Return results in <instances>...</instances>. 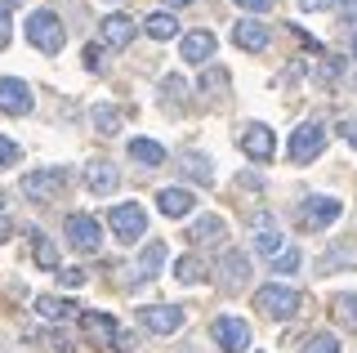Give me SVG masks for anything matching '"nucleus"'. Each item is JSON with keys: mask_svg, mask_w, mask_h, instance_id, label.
<instances>
[{"mask_svg": "<svg viewBox=\"0 0 357 353\" xmlns=\"http://www.w3.org/2000/svg\"><path fill=\"white\" fill-rule=\"evenodd\" d=\"M27 40L36 45L40 54H59L67 45V31H63V18L54 14V9H36V14L27 18Z\"/></svg>", "mask_w": 357, "mask_h": 353, "instance_id": "f257e3e1", "label": "nucleus"}, {"mask_svg": "<svg viewBox=\"0 0 357 353\" xmlns=\"http://www.w3.org/2000/svg\"><path fill=\"white\" fill-rule=\"evenodd\" d=\"M63 237H67V246L81 250V255H98V246H103V224H98L94 215L76 211V215H67Z\"/></svg>", "mask_w": 357, "mask_h": 353, "instance_id": "f03ea898", "label": "nucleus"}, {"mask_svg": "<svg viewBox=\"0 0 357 353\" xmlns=\"http://www.w3.org/2000/svg\"><path fill=\"white\" fill-rule=\"evenodd\" d=\"M63 188H67V170H63V165H45V170L22 174V197H27V202H36V206L54 202Z\"/></svg>", "mask_w": 357, "mask_h": 353, "instance_id": "7ed1b4c3", "label": "nucleus"}, {"mask_svg": "<svg viewBox=\"0 0 357 353\" xmlns=\"http://www.w3.org/2000/svg\"><path fill=\"white\" fill-rule=\"evenodd\" d=\"M255 308H259L264 317H273V322H290L299 308V295L290 291V286H259L255 291Z\"/></svg>", "mask_w": 357, "mask_h": 353, "instance_id": "20e7f679", "label": "nucleus"}, {"mask_svg": "<svg viewBox=\"0 0 357 353\" xmlns=\"http://www.w3.org/2000/svg\"><path fill=\"white\" fill-rule=\"evenodd\" d=\"M107 224H112V233H116L121 241H139L143 233H148V211H143L139 202H130V206H112Z\"/></svg>", "mask_w": 357, "mask_h": 353, "instance_id": "39448f33", "label": "nucleus"}, {"mask_svg": "<svg viewBox=\"0 0 357 353\" xmlns=\"http://www.w3.org/2000/svg\"><path fill=\"white\" fill-rule=\"evenodd\" d=\"M31 107H36V98H31V85L22 81V76H0V112L27 117Z\"/></svg>", "mask_w": 357, "mask_h": 353, "instance_id": "423d86ee", "label": "nucleus"}, {"mask_svg": "<svg viewBox=\"0 0 357 353\" xmlns=\"http://www.w3.org/2000/svg\"><path fill=\"white\" fill-rule=\"evenodd\" d=\"M321 148H326V130H321L317 121H304V126H299L295 135H290V161H295V165L312 161Z\"/></svg>", "mask_w": 357, "mask_h": 353, "instance_id": "0eeeda50", "label": "nucleus"}, {"mask_svg": "<svg viewBox=\"0 0 357 353\" xmlns=\"http://www.w3.org/2000/svg\"><path fill=\"white\" fill-rule=\"evenodd\" d=\"M210 336L219 340L223 353H245L250 349V322H241V317H215Z\"/></svg>", "mask_w": 357, "mask_h": 353, "instance_id": "6e6552de", "label": "nucleus"}, {"mask_svg": "<svg viewBox=\"0 0 357 353\" xmlns=\"http://www.w3.org/2000/svg\"><path fill=\"white\" fill-rule=\"evenodd\" d=\"M219 286L223 291L250 286V255H245V250H223L219 255Z\"/></svg>", "mask_w": 357, "mask_h": 353, "instance_id": "1a4fd4ad", "label": "nucleus"}, {"mask_svg": "<svg viewBox=\"0 0 357 353\" xmlns=\"http://www.w3.org/2000/svg\"><path fill=\"white\" fill-rule=\"evenodd\" d=\"M139 322L148 331H156V336H174L183 326V308L178 304H148V308H139Z\"/></svg>", "mask_w": 357, "mask_h": 353, "instance_id": "9d476101", "label": "nucleus"}, {"mask_svg": "<svg viewBox=\"0 0 357 353\" xmlns=\"http://www.w3.org/2000/svg\"><path fill=\"white\" fill-rule=\"evenodd\" d=\"M268 40H273V27L259 23V18H241V23H232V45L245 50V54L268 50Z\"/></svg>", "mask_w": 357, "mask_h": 353, "instance_id": "9b49d317", "label": "nucleus"}, {"mask_svg": "<svg viewBox=\"0 0 357 353\" xmlns=\"http://www.w3.org/2000/svg\"><path fill=\"white\" fill-rule=\"evenodd\" d=\"M340 215H344V202H335V197H308V206L299 211V224L304 228H331Z\"/></svg>", "mask_w": 357, "mask_h": 353, "instance_id": "f8f14e48", "label": "nucleus"}, {"mask_svg": "<svg viewBox=\"0 0 357 353\" xmlns=\"http://www.w3.org/2000/svg\"><path fill=\"white\" fill-rule=\"evenodd\" d=\"M241 152H245L250 161H273V152H277L273 130L259 126V121H255V126H245V130H241Z\"/></svg>", "mask_w": 357, "mask_h": 353, "instance_id": "ddd939ff", "label": "nucleus"}, {"mask_svg": "<svg viewBox=\"0 0 357 353\" xmlns=\"http://www.w3.org/2000/svg\"><path fill=\"white\" fill-rule=\"evenodd\" d=\"M215 45L219 40L210 36V31H188V36L178 40V54H183V63H192V68H206V63L215 59Z\"/></svg>", "mask_w": 357, "mask_h": 353, "instance_id": "4468645a", "label": "nucleus"}, {"mask_svg": "<svg viewBox=\"0 0 357 353\" xmlns=\"http://www.w3.org/2000/svg\"><path fill=\"white\" fill-rule=\"evenodd\" d=\"M85 183H89V193H98V197H112V193L121 188V170H116L112 161H103V157H98V161H89V165H85Z\"/></svg>", "mask_w": 357, "mask_h": 353, "instance_id": "2eb2a0df", "label": "nucleus"}, {"mask_svg": "<svg viewBox=\"0 0 357 353\" xmlns=\"http://www.w3.org/2000/svg\"><path fill=\"white\" fill-rule=\"evenodd\" d=\"M134 36H139V23H134L130 14H107V18H103V45H112V50H130Z\"/></svg>", "mask_w": 357, "mask_h": 353, "instance_id": "dca6fc26", "label": "nucleus"}, {"mask_svg": "<svg viewBox=\"0 0 357 353\" xmlns=\"http://www.w3.org/2000/svg\"><path fill=\"white\" fill-rule=\"evenodd\" d=\"M192 206H197V197L188 193V188H161V193H156V211H161L165 219L192 215Z\"/></svg>", "mask_w": 357, "mask_h": 353, "instance_id": "f3484780", "label": "nucleus"}, {"mask_svg": "<svg viewBox=\"0 0 357 353\" xmlns=\"http://www.w3.org/2000/svg\"><path fill=\"white\" fill-rule=\"evenodd\" d=\"M255 228H259V237H255V250H259L264 260H277L286 250V237L277 233V224L268 215H255Z\"/></svg>", "mask_w": 357, "mask_h": 353, "instance_id": "a211bd4d", "label": "nucleus"}, {"mask_svg": "<svg viewBox=\"0 0 357 353\" xmlns=\"http://www.w3.org/2000/svg\"><path fill=\"white\" fill-rule=\"evenodd\" d=\"M81 326H85V336L94 340V345H112V349H116V336H121V326L112 322L107 313H85V317H81Z\"/></svg>", "mask_w": 357, "mask_h": 353, "instance_id": "6ab92c4d", "label": "nucleus"}, {"mask_svg": "<svg viewBox=\"0 0 357 353\" xmlns=\"http://www.w3.org/2000/svg\"><path fill=\"white\" fill-rule=\"evenodd\" d=\"M89 121H94L98 135H121L126 112H121V107H112V103H94V107H89Z\"/></svg>", "mask_w": 357, "mask_h": 353, "instance_id": "aec40b11", "label": "nucleus"}, {"mask_svg": "<svg viewBox=\"0 0 357 353\" xmlns=\"http://www.w3.org/2000/svg\"><path fill=\"white\" fill-rule=\"evenodd\" d=\"M143 31H148L152 40H174L178 36V18L170 14V9H156V14L143 18Z\"/></svg>", "mask_w": 357, "mask_h": 353, "instance_id": "412c9836", "label": "nucleus"}, {"mask_svg": "<svg viewBox=\"0 0 357 353\" xmlns=\"http://www.w3.org/2000/svg\"><path fill=\"white\" fill-rule=\"evenodd\" d=\"M178 161H183L178 170H183L192 183H215V170H210V157H206V152H183Z\"/></svg>", "mask_w": 357, "mask_h": 353, "instance_id": "4be33fe9", "label": "nucleus"}, {"mask_svg": "<svg viewBox=\"0 0 357 353\" xmlns=\"http://www.w3.org/2000/svg\"><path fill=\"white\" fill-rule=\"evenodd\" d=\"M161 269H165V241H148V246H143V255H139V278L152 282Z\"/></svg>", "mask_w": 357, "mask_h": 353, "instance_id": "5701e85b", "label": "nucleus"}, {"mask_svg": "<svg viewBox=\"0 0 357 353\" xmlns=\"http://www.w3.org/2000/svg\"><path fill=\"white\" fill-rule=\"evenodd\" d=\"M36 313L45 317V322H63V317L76 313L72 300H59V295H36Z\"/></svg>", "mask_w": 357, "mask_h": 353, "instance_id": "b1692460", "label": "nucleus"}, {"mask_svg": "<svg viewBox=\"0 0 357 353\" xmlns=\"http://www.w3.org/2000/svg\"><path fill=\"white\" fill-rule=\"evenodd\" d=\"M340 264H344V269H357V241H335V246L326 250V255H321V269H340Z\"/></svg>", "mask_w": 357, "mask_h": 353, "instance_id": "393cba45", "label": "nucleus"}, {"mask_svg": "<svg viewBox=\"0 0 357 353\" xmlns=\"http://www.w3.org/2000/svg\"><path fill=\"white\" fill-rule=\"evenodd\" d=\"M130 161L139 165H165V148L152 139H130Z\"/></svg>", "mask_w": 357, "mask_h": 353, "instance_id": "a878e982", "label": "nucleus"}, {"mask_svg": "<svg viewBox=\"0 0 357 353\" xmlns=\"http://www.w3.org/2000/svg\"><path fill=\"white\" fill-rule=\"evenodd\" d=\"M27 237H31V255H36L40 269H59V250H54V241L40 233V228H27Z\"/></svg>", "mask_w": 357, "mask_h": 353, "instance_id": "bb28decb", "label": "nucleus"}, {"mask_svg": "<svg viewBox=\"0 0 357 353\" xmlns=\"http://www.w3.org/2000/svg\"><path fill=\"white\" fill-rule=\"evenodd\" d=\"M188 237L201 241V246H210V241H219V237H223V219H219V215H201Z\"/></svg>", "mask_w": 357, "mask_h": 353, "instance_id": "cd10ccee", "label": "nucleus"}, {"mask_svg": "<svg viewBox=\"0 0 357 353\" xmlns=\"http://www.w3.org/2000/svg\"><path fill=\"white\" fill-rule=\"evenodd\" d=\"M201 273H206V269H201V260H197V255H183V260L174 264V278L183 282V286H192V282H201Z\"/></svg>", "mask_w": 357, "mask_h": 353, "instance_id": "c85d7f7f", "label": "nucleus"}, {"mask_svg": "<svg viewBox=\"0 0 357 353\" xmlns=\"http://www.w3.org/2000/svg\"><path fill=\"white\" fill-rule=\"evenodd\" d=\"M335 313H340V322H344V326H353V331H357V291L340 295V300H335Z\"/></svg>", "mask_w": 357, "mask_h": 353, "instance_id": "c756f323", "label": "nucleus"}, {"mask_svg": "<svg viewBox=\"0 0 357 353\" xmlns=\"http://www.w3.org/2000/svg\"><path fill=\"white\" fill-rule=\"evenodd\" d=\"M165 98H170L174 107L188 98V85H183V76H165V81H161V103H165Z\"/></svg>", "mask_w": 357, "mask_h": 353, "instance_id": "7c9ffc66", "label": "nucleus"}, {"mask_svg": "<svg viewBox=\"0 0 357 353\" xmlns=\"http://www.w3.org/2000/svg\"><path fill=\"white\" fill-rule=\"evenodd\" d=\"M299 353H340V340H335L331 331H321V336L304 340V349H299Z\"/></svg>", "mask_w": 357, "mask_h": 353, "instance_id": "2f4dec72", "label": "nucleus"}, {"mask_svg": "<svg viewBox=\"0 0 357 353\" xmlns=\"http://www.w3.org/2000/svg\"><path fill=\"white\" fill-rule=\"evenodd\" d=\"M295 269H299V250H282L273 260V273H295Z\"/></svg>", "mask_w": 357, "mask_h": 353, "instance_id": "473e14b6", "label": "nucleus"}, {"mask_svg": "<svg viewBox=\"0 0 357 353\" xmlns=\"http://www.w3.org/2000/svg\"><path fill=\"white\" fill-rule=\"evenodd\" d=\"M14 161H18V143L0 135V170H5V165H14Z\"/></svg>", "mask_w": 357, "mask_h": 353, "instance_id": "72a5a7b5", "label": "nucleus"}, {"mask_svg": "<svg viewBox=\"0 0 357 353\" xmlns=\"http://www.w3.org/2000/svg\"><path fill=\"white\" fill-rule=\"evenodd\" d=\"M85 68L89 72H103V45H94V40L85 45Z\"/></svg>", "mask_w": 357, "mask_h": 353, "instance_id": "f704fd0d", "label": "nucleus"}, {"mask_svg": "<svg viewBox=\"0 0 357 353\" xmlns=\"http://www.w3.org/2000/svg\"><path fill=\"white\" fill-rule=\"evenodd\" d=\"M59 282L76 291V286H85V269H59Z\"/></svg>", "mask_w": 357, "mask_h": 353, "instance_id": "c9c22d12", "label": "nucleus"}, {"mask_svg": "<svg viewBox=\"0 0 357 353\" xmlns=\"http://www.w3.org/2000/svg\"><path fill=\"white\" fill-rule=\"evenodd\" d=\"M340 68H344L340 59H326V63L317 68V81H335V76H340Z\"/></svg>", "mask_w": 357, "mask_h": 353, "instance_id": "e433bc0d", "label": "nucleus"}, {"mask_svg": "<svg viewBox=\"0 0 357 353\" xmlns=\"http://www.w3.org/2000/svg\"><path fill=\"white\" fill-rule=\"evenodd\" d=\"M50 349H59V353H76V345L63 336V331H50Z\"/></svg>", "mask_w": 357, "mask_h": 353, "instance_id": "4c0bfd02", "label": "nucleus"}, {"mask_svg": "<svg viewBox=\"0 0 357 353\" xmlns=\"http://www.w3.org/2000/svg\"><path fill=\"white\" fill-rule=\"evenodd\" d=\"M340 5V18L344 23H357V0H335Z\"/></svg>", "mask_w": 357, "mask_h": 353, "instance_id": "58836bf2", "label": "nucleus"}, {"mask_svg": "<svg viewBox=\"0 0 357 353\" xmlns=\"http://www.w3.org/2000/svg\"><path fill=\"white\" fill-rule=\"evenodd\" d=\"M9 36H14V27H9V14H5V9H0V50L9 45Z\"/></svg>", "mask_w": 357, "mask_h": 353, "instance_id": "ea45409f", "label": "nucleus"}, {"mask_svg": "<svg viewBox=\"0 0 357 353\" xmlns=\"http://www.w3.org/2000/svg\"><path fill=\"white\" fill-rule=\"evenodd\" d=\"M340 135H344V139H349L353 148H357V121H344V126H340Z\"/></svg>", "mask_w": 357, "mask_h": 353, "instance_id": "a19ab883", "label": "nucleus"}, {"mask_svg": "<svg viewBox=\"0 0 357 353\" xmlns=\"http://www.w3.org/2000/svg\"><path fill=\"white\" fill-rule=\"evenodd\" d=\"M326 5H335V0H299V9H308V14L312 9H326Z\"/></svg>", "mask_w": 357, "mask_h": 353, "instance_id": "79ce46f5", "label": "nucleus"}, {"mask_svg": "<svg viewBox=\"0 0 357 353\" xmlns=\"http://www.w3.org/2000/svg\"><path fill=\"white\" fill-rule=\"evenodd\" d=\"M237 5H241V9H268L273 0H237Z\"/></svg>", "mask_w": 357, "mask_h": 353, "instance_id": "37998d69", "label": "nucleus"}, {"mask_svg": "<svg viewBox=\"0 0 357 353\" xmlns=\"http://www.w3.org/2000/svg\"><path fill=\"white\" fill-rule=\"evenodd\" d=\"M5 233H9V224H5V219H0V241H5Z\"/></svg>", "mask_w": 357, "mask_h": 353, "instance_id": "c03bdc74", "label": "nucleus"}, {"mask_svg": "<svg viewBox=\"0 0 357 353\" xmlns=\"http://www.w3.org/2000/svg\"><path fill=\"white\" fill-rule=\"evenodd\" d=\"M165 5H192V0H165Z\"/></svg>", "mask_w": 357, "mask_h": 353, "instance_id": "a18cd8bd", "label": "nucleus"}, {"mask_svg": "<svg viewBox=\"0 0 357 353\" xmlns=\"http://www.w3.org/2000/svg\"><path fill=\"white\" fill-rule=\"evenodd\" d=\"M353 59H357V36H353Z\"/></svg>", "mask_w": 357, "mask_h": 353, "instance_id": "49530a36", "label": "nucleus"}]
</instances>
